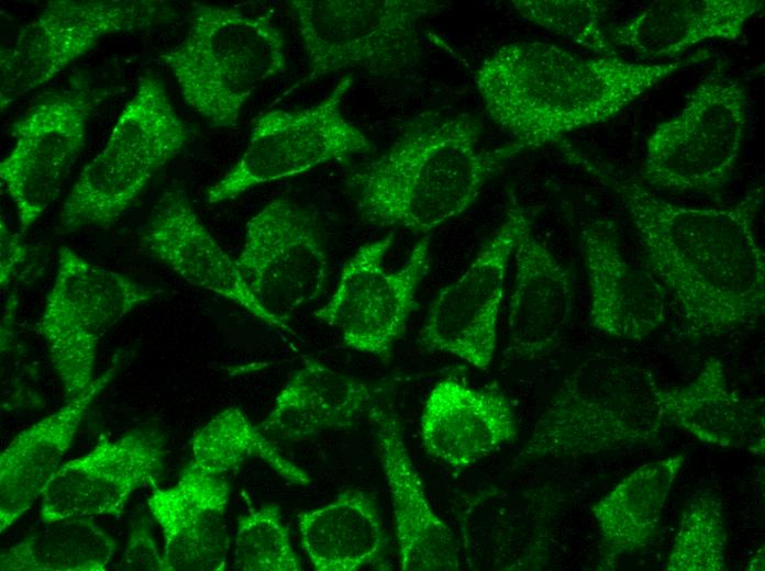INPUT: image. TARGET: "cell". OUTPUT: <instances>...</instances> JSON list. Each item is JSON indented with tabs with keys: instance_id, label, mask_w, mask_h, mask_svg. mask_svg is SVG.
<instances>
[{
	"instance_id": "6da1fadb",
	"label": "cell",
	"mask_w": 765,
	"mask_h": 571,
	"mask_svg": "<svg viewBox=\"0 0 765 571\" xmlns=\"http://www.w3.org/2000/svg\"><path fill=\"white\" fill-rule=\"evenodd\" d=\"M570 159L627 210L650 272L681 314L683 335L719 336L757 324L765 312V253L756 234L764 188L720 208H689L575 150Z\"/></svg>"
},
{
	"instance_id": "7a4b0ae2",
	"label": "cell",
	"mask_w": 765,
	"mask_h": 571,
	"mask_svg": "<svg viewBox=\"0 0 765 571\" xmlns=\"http://www.w3.org/2000/svg\"><path fill=\"white\" fill-rule=\"evenodd\" d=\"M708 51L663 63L588 57L541 41L508 43L489 54L474 75L489 119L520 153L561 142L608 122Z\"/></svg>"
},
{
	"instance_id": "3957f363",
	"label": "cell",
	"mask_w": 765,
	"mask_h": 571,
	"mask_svg": "<svg viewBox=\"0 0 765 571\" xmlns=\"http://www.w3.org/2000/svg\"><path fill=\"white\" fill-rule=\"evenodd\" d=\"M480 124L467 115L425 112L402 128L347 184L362 217L381 227L430 233L464 213L485 183L518 152L479 146Z\"/></svg>"
},
{
	"instance_id": "277c9868",
	"label": "cell",
	"mask_w": 765,
	"mask_h": 571,
	"mask_svg": "<svg viewBox=\"0 0 765 571\" xmlns=\"http://www.w3.org/2000/svg\"><path fill=\"white\" fill-rule=\"evenodd\" d=\"M185 102L217 127H232L252 93L287 68L271 11L250 15L193 3L182 41L159 55Z\"/></svg>"
},
{
	"instance_id": "5b68a950",
	"label": "cell",
	"mask_w": 765,
	"mask_h": 571,
	"mask_svg": "<svg viewBox=\"0 0 765 571\" xmlns=\"http://www.w3.org/2000/svg\"><path fill=\"white\" fill-rule=\"evenodd\" d=\"M747 121L746 87L718 65L651 133L640 181L670 192L720 193L739 164Z\"/></svg>"
},
{
	"instance_id": "8992f818",
	"label": "cell",
	"mask_w": 765,
	"mask_h": 571,
	"mask_svg": "<svg viewBox=\"0 0 765 571\" xmlns=\"http://www.w3.org/2000/svg\"><path fill=\"white\" fill-rule=\"evenodd\" d=\"M307 55V75L285 93L331 74L392 75L420 56L419 26L442 11L434 0H292L288 2Z\"/></svg>"
},
{
	"instance_id": "52a82bcc",
	"label": "cell",
	"mask_w": 765,
	"mask_h": 571,
	"mask_svg": "<svg viewBox=\"0 0 765 571\" xmlns=\"http://www.w3.org/2000/svg\"><path fill=\"white\" fill-rule=\"evenodd\" d=\"M157 290L89 262L75 250H58L54 281L36 323L66 401L95 380L98 347L104 334Z\"/></svg>"
},
{
	"instance_id": "ba28073f",
	"label": "cell",
	"mask_w": 765,
	"mask_h": 571,
	"mask_svg": "<svg viewBox=\"0 0 765 571\" xmlns=\"http://www.w3.org/2000/svg\"><path fill=\"white\" fill-rule=\"evenodd\" d=\"M353 83L352 75L344 76L311 107L271 110L256 117L245 150L208 189V202L228 201L256 186L370 152L373 144L367 135L342 110Z\"/></svg>"
},
{
	"instance_id": "9c48e42d",
	"label": "cell",
	"mask_w": 765,
	"mask_h": 571,
	"mask_svg": "<svg viewBox=\"0 0 765 571\" xmlns=\"http://www.w3.org/2000/svg\"><path fill=\"white\" fill-rule=\"evenodd\" d=\"M651 378L642 391L586 372L569 374L550 400L526 440L525 458H563L631 450L655 445L667 424L653 395Z\"/></svg>"
},
{
	"instance_id": "30bf717a",
	"label": "cell",
	"mask_w": 765,
	"mask_h": 571,
	"mask_svg": "<svg viewBox=\"0 0 765 571\" xmlns=\"http://www.w3.org/2000/svg\"><path fill=\"white\" fill-rule=\"evenodd\" d=\"M166 14L151 0H54L1 49V108L44 86L109 35L146 29Z\"/></svg>"
},
{
	"instance_id": "8fae6325",
	"label": "cell",
	"mask_w": 765,
	"mask_h": 571,
	"mask_svg": "<svg viewBox=\"0 0 765 571\" xmlns=\"http://www.w3.org/2000/svg\"><path fill=\"white\" fill-rule=\"evenodd\" d=\"M393 237L390 232L362 245L344 265L330 300L314 313L337 329L347 347L381 359L406 332L431 261L425 235L400 268L388 271L384 262Z\"/></svg>"
},
{
	"instance_id": "7c38bea8",
	"label": "cell",
	"mask_w": 765,
	"mask_h": 571,
	"mask_svg": "<svg viewBox=\"0 0 765 571\" xmlns=\"http://www.w3.org/2000/svg\"><path fill=\"white\" fill-rule=\"evenodd\" d=\"M531 224L522 208L510 206L465 271L436 294L420 335L426 349L488 369L497 348L509 262Z\"/></svg>"
},
{
	"instance_id": "4fadbf2b",
	"label": "cell",
	"mask_w": 765,
	"mask_h": 571,
	"mask_svg": "<svg viewBox=\"0 0 765 571\" xmlns=\"http://www.w3.org/2000/svg\"><path fill=\"white\" fill-rule=\"evenodd\" d=\"M96 99L75 85L42 97L12 125L14 145L0 163V179L26 232L56 200L85 146Z\"/></svg>"
},
{
	"instance_id": "5bb4252c",
	"label": "cell",
	"mask_w": 765,
	"mask_h": 571,
	"mask_svg": "<svg viewBox=\"0 0 765 571\" xmlns=\"http://www.w3.org/2000/svg\"><path fill=\"white\" fill-rule=\"evenodd\" d=\"M235 264L256 300L284 321L321 295L329 272L314 217L287 199L250 219Z\"/></svg>"
},
{
	"instance_id": "9a60e30c",
	"label": "cell",
	"mask_w": 765,
	"mask_h": 571,
	"mask_svg": "<svg viewBox=\"0 0 765 571\" xmlns=\"http://www.w3.org/2000/svg\"><path fill=\"white\" fill-rule=\"evenodd\" d=\"M165 457L164 438L151 427L117 439L101 437L88 454L62 464L53 475L42 495V522L120 516L133 492L158 484Z\"/></svg>"
},
{
	"instance_id": "2e32d148",
	"label": "cell",
	"mask_w": 765,
	"mask_h": 571,
	"mask_svg": "<svg viewBox=\"0 0 765 571\" xmlns=\"http://www.w3.org/2000/svg\"><path fill=\"white\" fill-rule=\"evenodd\" d=\"M141 242L188 283L237 304L269 326L290 331L286 321L256 300L235 261L199 219L185 189L163 193L141 233Z\"/></svg>"
},
{
	"instance_id": "e0dca14e",
	"label": "cell",
	"mask_w": 765,
	"mask_h": 571,
	"mask_svg": "<svg viewBox=\"0 0 765 571\" xmlns=\"http://www.w3.org/2000/svg\"><path fill=\"white\" fill-rule=\"evenodd\" d=\"M367 416L374 427L391 496L401 570H459L458 541L431 507L393 406L382 399L372 406Z\"/></svg>"
},
{
	"instance_id": "ac0fdd59",
	"label": "cell",
	"mask_w": 765,
	"mask_h": 571,
	"mask_svg": "<svg viewBox=\"0 0 765 571\" xmlns=\"http://www.w3.org/2000/svg\"><path fill=\"white\" fill-rule=\"evenodd\" d=\"M580 243L591 326L634 342L661 328L666 321L664 289L650 271L625 258L613 227L603 222L587 224Z\"/></svg>"
},
{
	"instance_id": "d6986e66",
	"label": "cell",
	"mask_w": 765,
	"mask_h": 571,
	"mask_svg": "<svg viewBox=\"0 0 765 571\" xmlns=\"http://www.w3.org/2000/svg\"><path fill=\"white\" fill-rule=\"evenodd\" d=\"M420 436L426 455L465 469L515 440L518 423L502 391L447 378L431 389L424 402Z\"/></svg>"
},
{
	"instance_id": "ffe728a7",
	"label": "cell",
	"mask_w": 765,
	"mask_h": 571,
	"mask_svg": "<svg viewBox=\"0 0 765 571\" xmlns=\"http://www.w3.org/2000/svg\"><path fill=\"white\" fill-rule=\"evenodd\" d=\"M231 485L223 475L186 468L178 482L147 500L162 529L167 571H222L231 546L226 511Z\"/></svg>"
},
{
	"instance_id": "44dd1931",
	"label": "cell",
	"mask_w": 765,
	"mask_h": 571,
	"mask_svg": "<svg viewBox=\"0 0 765 571\" xmlns=\"http://www.w3.org/2000/svg\"><path fill=\"white\" fill-rule=\"evenodd\" d=\"M513 257L503 357L530 361L561 345L572 317L574 290L565 267L532 229L523 235Z\"/></svg>"
},
{
	"instance_id": "7402d4cb",
	"label": "cell",
	"mask_w": 765,
	"mask_h": 571,
	"mask_svg": "<svg viewBox=\"0 0 765 571\" xmlns=\"http://www.w3.org/2000/svg\"><path fill=\"white\" fill-rule=\"evenodd\" d=\"M122 366L121 356L76 398L19 433L0 455V530L13 525L42 497L71 447L91 403Z\"/></svg>"
},
{
	"instance_id": "603a6c76",
	"label": "cell",
	"mask_w": 765,
	"mask_h": 571,
	"mask_svg": "<svg viewBox=\"0 0 765 571\" xmlns=\"http://www.w3.org/2000/svg\"><path fill=\"white\" fill-rule=\"evenodd\" d=\"M763 9L761 0L655 1L607 29V35L616 48L631 51L639 61H669L705 41L740 38Z\"/></svg>"
},
{
	"instance_id": "cb8c5ba5",
	"label": "cell",
	"mask_w": 765,
	"mask_h": 571,
	"mask_svg": "<svg viewBox=\"0 0 765 571\" xmlns=\"http://www.w3.org/2000/svg\"><path fill=\"white\" fill-rule=\"evenodd\" d=\"M170 161L114 124L102 150L81 170L58 216L63 233L113 224Z\"/></svg>"
},
{
	"instance_id": "d4e9b609",
	"label": "cell",
	"mask_w": 765,
	"mask_h": 571,
	"mask_svg": "<svg viewBox=\"0 0 765 571\" xmlns=\"http://www.w3.org/2000/svg\"><path fill=\"white\" fill-rule=\"evenodd\" d=\"M653 395L667 424L700 443L764 454L763 411L730 387L721 360L709 358L681 387L663 389L654 381Z\"/></svg>"
},
{
	"instance_id": "484cf974",
	"label": "cell",
	"mask_w": 765,
	"mask_h": 571,
	"mask_svg": "<svg viewBox=\"0 0 765 571\" xmlns=\"http://www.w3.org/2000/svg\"><path fill=\"white\" fill-rule=\"evenodd\" d=\"M381 385L339 372L313 359L290 378L258 426L286 440H302L355 426L384 399Z\"/></svg>"
},
{
	"instance_id": "4316f807",
	"label": "cell",
	"mask_w": 765,
	"mask_h": 571,
	"mask_svg": "<svg viewBox=\"0 0 765 571\" xmlns=\"http://www.w3.org/2000/svg\"><path fill=\"white\" fill-rule=\"evenodd\" d=\"M686 457L676 454L640 466L594 505L603 569L654 541Z\"/></svg>"
},
{
	"instance_id": "83f0119b",
	"label": "cell",
	"mask_w": 765,
	"mask_h": 571,
	"mask_svg": "<svg viewBox=\"0 0 765 571\" xmlns=\"http://www.w3.org/2000/svg\"><path fill=\"white\" fill-rule=\"evenodd\" d=\"M297 518L302 547L317 571H356L376 566L385 555L381 516L363 491H344Z\"/></svg>"
},
{
	"instance_id": "f1b7e54d",
	"label": "cell",
	"mask_w": 765,
	"mask_h": 571,
	"mask_svg": "<svg viewBox=\"0 0 765 571\" xmlns=\"http://www.w3.org/2000/svg\"><path fill=\"white\" fill-rule=\"evenodd\" d=\"M115 540L91 517H67L27 535L0 555L2 571H104Z\"/></svg>"
},
{
	"instance_id": "f546056e",
	"label": "cell",
	"mask_w": 765,
	"mask_h": 571,
	"mask_svg": "<svg viewBox=\"0 0 765 571\" xmlns=\"http://www.w3.org/2000/svg\"><path fill=\"white\" fill-rule=\"evenodd\" d=\"M251 459L263 460L292 484L307 485L311 481L309 474L287 459L235 405L219 412L193 434L187 468L223 475Z\"/></svg>"
},
{
	"instance_id": "4dcf8cb0",
	"label": "cell",
	"mask_w": 765,
	"mask_h": 571,
	"mask_svg": "<svg viewBox=\"0 0 765 571\" xmlns=\"http://www.w3.org/2000/svg\"><path fill=\"white\" fill-rule=\"evenodd\" d=\"M728 535L720 497L700 490L685 504L666 571H723Z\"/></svg>"
},
{
	"instance_id": "1f68e13d",
	"label": "cell",
	"mask_w": 765,
	"mask_h": 571,
	"mask_svg": "<svg viewBox=\"0 0 765 571\" xmlns=\"http://www.w3.org/2000/svg\"><path fill=\"white\" fill-rule=\"evenodd\" d=\"M514 11L524 20L565 37L601 57H618L603 22L610 9L597 0H514Z\"/></svg>"
},
{
	"instance_id": "d6a6232c",
	"label": "cell",
	"mask_w": 765,
	"mask_h": 571,
	"mask_svg": "<svg viewBox=\"0 0 765 571\" xmlns=\"http://www.w3.org/2000/svg\"><path fill=\"white\" fill-rule=\"evenodd\" d=\"M234 566L241 571H300L279 507L253 508L237 520L233 546Z\"/></svg>"
},
{
	"instance_id": "836d02e7",
	"label": "cell",
	"mask_w": 765,
	"mask_h": 571,
	"mask_svg": "<svg viewBox=\"0 0 765 571\" xmlns=\"http://www.w3.org/2000/svg\"><path fill=\"white\" fill-rule=\"evenodd\" d=\"M121 568L127 571H167L164 549L159 548L146 518L134 523Z\"/></svg>"
},
{
	"instance_id": "e575fe53",
	"label": "cell",
	"mask_w": 765,
	"mask_h": 571,
	"mask_svg": "<svg viewBox=\"0 0 765 571\" xmlns=\"http://www.w3.org/2000/svg\"><path fill=\"white\" fill-rule=\"evenodd\" d=\"M29 258V248L19 235L0 222V284L5 288Z\"/></svg>"
},
{
	"instance_id": "d590c367",
	"label": "cell",
	"mask_w": 765,
	"mask_h": 571,
	"mask_svg": "<svg viewBox=\"0 0 765 571\" xmlns=\"http://www.w3.org/2000/svg\"><path fill=\"white\" fill-rule=\"evenodd\" d=\"M749 570H764V546L752 557Z\"/></svg>"
}]
</instances>
